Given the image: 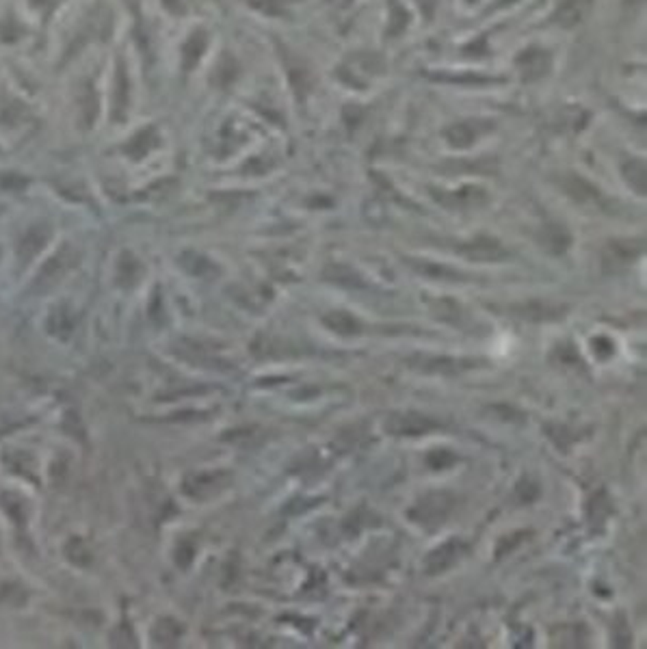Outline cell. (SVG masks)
Listing matches in <instances>:
<instances>
[{"label":"cell","instance_id":"cell-1","mask_svg":"<svg viewBox=\"0 0 647 649\" xmlns=\"http://www.w3.org/2000/svg\"><path fill=\"white\" fill-rule=\"evenodd\" d=\"M583 11H585V0H567V3L559 9L557 20H559L561 24L570 26V24H574V22L581 20Z\"/></svg>","mask_w":647,"mask_h":649}]
</instances>
